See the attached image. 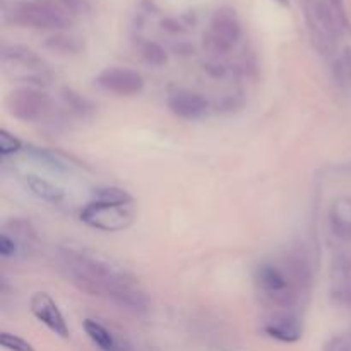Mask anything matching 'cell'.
Instances as JSON below:
<instances>
[{"instance_id": "cell-18", "label": "cell", "mask_w": 351, "mask_h": 351, "mask_svg": "<svg viewBox=\"0 0 351 351\" xmlns=\"http://www.w3.org/2000/svg\"><path fill=\"white\" fill-rule=\"evenodd\" d=\"M93 199L113 204H134V197L127 191L120 187H99L93 192Z\"/></svg>"}, {"instance_id": "cell-19", "label": "cell", "mask_w": 351, "mask_h": 351, "mask_svg": "<svg viewBox=\"0 0 351 351\" xmlns=\"http://www.w3.org/2000/svg\"><path fill=\"white\" fill-rule=\"evenodd\" d=\"M47 47L60 53H77L81 50V41L69 34H55V36L48 38Z\"/></svg>"}, {"instance_id": "cell-23", "label": "cell", "mask_w": 351, "mask_h": 351, "mask_svg": "<svg viewBox=\"0 0 351 351\" xmlns=\"http://www.w3.org/2000/svg\"><path fill=\"white\" fill-rule=\"evenodd\" d=\"M19 250H21L19 243H17L12 237H9L3 232L0 233V256H2L3 259H9V257L17 256Z\"/></svg>"}, {"instance_id": "cell-14", "label": "cell", "mask_w": 351, "mask_h": 351, "mask_svg": "<svg viewBox=\"0 0 351 351\" xmlns=\"http://www.w3.org/2000/svg\"><path fill=\"white\" fill-rule=\"evenodd\" d=\"M21 182H23L24 189H26L31 195L40 199V201L48 202V204H60V202L65 201V192L62 191L58 185L51 184L50 180H45V178L38 177V175H23Z\"/></svg>"}, {"instance_id": "cell-10", "label": "cell", "mask_w": 351, "mask_h": 351, "mask_svg": "<svg viewBox=\"0 0 351 351\" xmlns=\"http://www.w3.org/2000/svg\"><path fill=\"white\" fill-rule=\"evenodd\" d=\"M96 86L117 96L139 95L144 89V79L134 69L108 67L96 75Z\"/></svg>"}, {"instance_id": "cell-13", "label": "cell", "mask_w": 351, "mask_h": 351, "mask_svg": "<svg viewBox=\"0 0 351 351\" xmlns=\"http://www.w3.org/2000/svg\"><path fill=\"white\" fill-rule=\"evenodd\" d=\"M329 226L339 240L351 242V199L338 197L329 208Z\"/></svg>"}, {"instance_id": "cell-21", "label": "cell", "mask_w": 351, "mask_h": 351, "mask_svg": "<svg viewBox=\"0 0 351 351\" xmlns=\"http://www.w3.org/2000/svg\"><path fill=\"white\" fill-rule=\"evenodd\" d=\"M0 345L3 346L7 351H34L33 345L29 341H26L24 338L21 336L12 335V332H7L3 331L0 335Z\"/></svg>"}, {"instance_id": "cell-11", "label": "cell", "mask_w": 351, "mask_h": 351, "mask_svg": "<svg viewBox=\"0 0 351 351\" xmlns=\"http://www.w3.org/2000/svg\"><path fill=\"white\" fill-rule=\"evenodd\" d=\"M29 311L45 328L50 329V331L53 332V335H57L58 338L67 339L69 336H71L64 314H62L58 305L55 304V300L48 293H45V291H36V293L31 295Z\"/></svg>"}, {"instance_id": "cell-6", "label": "cell", "mask_w": 351, "mask_h": 351, "mask_svg": "<svg viewBox=\"0 0 351 351\" xmlns=\"http://www.w3.org/2000/svg\"><path fill=\"white\" fill-rule=\"evenodd\" d=\"M240 40H242V23L239 14L232 7H221L215 10L202 38L206 53L215 58L225 57L239 45Z\"/></svg>"}, {"instance_id": "cell-9", "label": "cell", "mask_w": 351, "mask_h": 351, "mask_svg": "<svg viewBox=\"0 0 351 351\" xmlns=\"http://www.w3.org/2000/svg\"><path fill=\"white\" fill-rule=\"evenodd\" d=\"M263 331L280 343H297L304 336V321L297 311L271 308L263 319Z\"/></svg>"}, {"instance_id": "cell-27", "label": "cell", "mask_w": 351, "mask_h": 351, "mask_svg": "<svg viewBox=\"0 0 351 351\" xmlns=\"http://www.w3.org/2000/svg\"><path fill=\"white\" fill-rule=\"evenodd\" d=\"M278 3H281V5H288V0H276Z\"/></svg>"}, {"instance_id": "cell-7", "label": "cell", "mask_w": 351, "mask_h": 351, "mask_svg": "<svg viewBox=\"0 0 351 351\" xmlns=\"http://www.w3.org/2000/svg\"><path fill=\"white\" fill-rule=\"evenodd\" d=\"M84 225L101 232H123L134 223V204H113V202L93 199L79 213Z\"/></svg>"}, {"instance_id": "cell-4", "label": "cell", "mask_w": 351, "mask_h": 351, "mask_svg": "<svg viewBox=\"0 0 351 351\" xmlns=\"http://www.w3.org/2000/svg\"><path fill=\"white\" fill-rule=\"evenodd\" d=\"M0 65L7 77L31 88L41 89L53 81L50 65L36 51L21 45H3L0 51Z\"/></svg>"}, {"instance_id": "cell-24", "label": "cell", "mask_w": 351, "mask_h": 351, "mask_svg": "<svg viewBox=\"0 0 351 351\" xmlns=\"http://www.w3.org/2000/svg\"><path fill=\"white\" fill-rule=\"evenodd\" d=\"M69 14H84L89 9V0H51Z\"/></svg>"}, {"instance_id": "cell-17", "label": "cell", "mask_w": 351, "mask_h": 351, "mask_svg": "<svg viewBox=\"0 0 351 351\" xmlns=\"http://www.w3.org/2000/svg\"><path fill=\"white\" fill-rule=\"evenodd\" d=\"M332 77L341 88L351 86V48H345L332 62Z\"/></svg>"}, {"instance_id": "cell-5", "label": "cell", "mask_w": 351, "mask_h": 351, "mask_svg": "<svg viewBox=\"0 0 351 351\" xmlns=\"http://www.w3.org/2000/svg\"><path fill=\"white\" fill-rule=\"evenodd\" d=\"M302 9L315 50L322 57H335L345 31L339 17L326 0H302Z\"/></svg>"}, {"instance_id": "cell-1", "label": "cell", "mask_w": 351, "mask_h": 351, "mask_svg": "<svg viewBox=\"0 0 351 351\" xmlns=\"http://www.w3.org/2000/svg\"><path fill=\"white\" fill-rule=\"evenodd\" d=\"M58 264L65 278L77 290L91 297L105 298L134 315L149 312V297L141 288L139 281L108 257L86 249H62Z\"/></svg>"}, {"instance_id": "cell-20", "label": "cell", "mask_w": 351, "mask_h": 351, "mask_svg": "<svg viewBox=\"0 0 351 351\" xmlns=\"http://www.w3.org/2000/svg\"><path fill=\"white\" fill-rule=\"evenodd\" d=\"M23 149V141L10 134L9 130L0 129V156H14Z\"/></svg>"}, {"instance_id": "cell-26", "label": "cell", "mask_w": 351, "mask_h": 351, "mask_svg": "<svg viewBox=\"0 0 351 351\" xmlns=\"http://www.w3.org/2000/svg\"><path fill=\"white\" fill-rule=\"evenodd\" d=\"M324 351H351V339L346 336H335L326 343Z\"/></svg>"}, {"instance_id": "cell-12", "label": "cell", "mask_w": 351, "mask_h": 351, "mask_svg": "<svg viewBox=\"0 0 351 351\" xmlns=\"http://www.w3.org/2000/svg\"><path fill=\"white\" fill-rule=\"evenodd\" d=\"M167 106L175 117L182 120H199L208 115L209 101L199 93L191 89H177L170 93Z\"/></svg>"}, {"instance_id": "cell-8", "label": "cell", "mask_w": 351, "mask_h": 351, "mask_svg": "<svg viewBox=\"0 0 351 351\" xmlns=\"http://www.w3.org/2000/svg\"><path fill=\"white\" fill-rule=\"evenodd\" d=\"M5 106L14 119L21 122H38L51 110V98L40 88L23 86L9 93Z\"/></svg>"}, {"instance_id": "cell-16", "label": "cell", "mask_w": 351, "mask_h": 351, "mask_svg": "<svg viewBox=\"0 0 351 351\" xmlns=\"http://www.w3.org/2000/svg\"><path fill=\"white\" fill-rule=\"evenodd\" d=\"M2 232L7 233L9 237H12V239L19 243L21 249L26 245H31V243L36 240V233H34L31 223L23 218H14L10 219V221H7L5 225H3Z\"/></svg>"}, {"instance_id": "cell-2", "label": "cell", "mask_w": 351, "mask_h": 351, "mask_svg": "<svg viewBox=\"0 0 351 351\" xmlns=\"http://www.w3.org/2000/svg\"><path fill=\"white\" fill-rule=\"evenodd\" d=\"M254 281L261 300L278 311H297L311 295V290L300 283L283 257L261 264L254 274Z\"/></svg>"}, {"instance_id": "cell-25", "label": "cell", "mask_w": 351, "mask_h": 351, "mask_svg": "<svg viewBox=\"0 0 351 351\" xmlns=\"http://www.w3.org/2000/svg\"><path fill=\"white\" fill-rule=\"evenodd\" d=\"M326 2H328L329 5H331V9L335 10L336 16L339 17V21H341V24H343V27H345V31H351L348 14H346V7H345V0H326Z\"/></svg>"}, {"instance_id": "cell-3", "label": "cell", "mask_w": 351, "mask_h": 351, "mask_svg": "<svg viewBox=\"0 0 351 351\" xmlns=\"http://www.w3.org/2000/svg\"><path fill=\"white\" fill-rule=\"evenodd\" d=\"M5 23L40 31H64L72 19L67 10L51 0H17L3 9Z\"/></svg>"}, {"instance_id": "cell-15", "label": "cell", "mask_w": 351, "mask_h": 351, "mask_svg": "<svg viewBox=\"0 0 351 351\" xmlns=\"http://www.w3.org/2000/svg\"><path fill=\"white\" fill-rule=\"evenodd\" d=\"M82 326H84V331L89 336V339L101 351H125L122 343L101 322L95 321V319H86Z\"/></svg>"}, {"instance_id": "cell-22", "label": "cell", "mask_w": 351, "mask_h": 351, "mask_svg": "<svg viewBox=\"0 0 351 351\" xmlns=\"http://www.w3.org/2000/svg\"><path fill=\"white\" fill-rule=\"evenodd\" d=\"M143 57L151 65H163L167 62V51L163 50L161 45L154 43V41H147L143 47Z\"/></svg>"}]
</instances>
